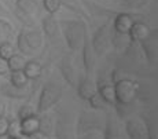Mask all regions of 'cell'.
Returning <instances> with one entry per match:
<instances>
[{
    "mask_svg": "<svg viewBox=\"0 0 158 139\" xmlns=\"http://www.w3.org/2000/svg\"><path fill=\"white\" fill-rule=\"evenodd\" d=\"M10 73V69H8V62L7 59L2 58L0 57V76H4V74Z\"/></svg>",
    "mask_w": 158,
    "mask_h": 139,
    "instance_id": "d590c367",
    "label": "cell"
},
{
    "mask_svg": "<svg viewBox=\"0 0 158 139\" xmlns=\"http://www.w3.org/2000/svg\"><path fill=\"white\" fill-rule=\"evenodd\" d=\"M124 129L128 139H148L147 127L142 117H128L124 124Z\"/></svg>",
    "mask_w": 158,
    "mask_h": 139,
    "instance_id": "8992f818",
    "label": "cell"
},
{
    "mask_svg": "<svg viewBox=\"0 0 158 139\" xmlns=\"http://www.w3.org/2000/svg\"><path fill=\"white\" fill-rule=\"evenodd\" d=\"M59 70H60V74L62 77L70 84L72 87H76L77 86V81H78V70L76 68L74 62L70 57H63L59 62Z\"/></svg>",
    "mask_w": 158,
    "mask_h": 139,
    "instance_id": "ba28073f",
    "label": "cell"
},
{
    "mask_svg": "<svg viewBox=\"0 0 158 139\" xmlns=\"http://www.w3.org/2000/svg\"><path fill=\"white\" fill-rule=\"evenodd\" d=\"M76 139H103V129H87L76 132Z\"/></svg>",
    "mask_w": 158,
    "mask_h": 139,
    "instance_id": "4316f807",
    "label": "cell"
},
{
    "mask_svg": "<svg viewBox=\"0 0 158 139\" xmlns=\"http://www.w3.org/2000/svg\"><path fill=\"white\" fill-rule=\"evenodd\" d=\"M45 139H51V138H45Z\"/></svg>",
    "mask_w": 158,
    "mask_h": 139,
    "instance_id": "60d3db41",
    "label": "cell"
},
{
    "mask_svg": "<svg viewBox=\"0 0 158 139\" xmlns=\"http://www.w3.org/2000/svg\"><path fill=\"white\" fill-rule=\"evenodd\" d=\"M15 15H17V18L21 21V22H23V25L35 26V19H33L32 15H28V14L22 13V11H18V10H15Z\"/></svg>",
    "mask_w": 158,
    "mask_h": 139,
    "instance_id": "4dcf8cb0",
    "label": "cell"
},
{
    "mask_svg": "<svg viewBox=\"0 0 158 139\" xmlns=\"http://www.w3.org/2000/svg\"><path fill=\"white\" fill-rule=\"evenodd\" d=\"M60 33L63 35L68 47L72 51H78L83 47V43L87 37V25L84 21H60L59 22Z\"/></svg>",
    "mask_w": 158,
    "mask_h": 139,
    "instance_id": "6da1fadb",
    "label": "cell"
},
{
    "mask_svg": "<svg viewBox=\"0 0 158 139\" xmlns=\"http://www.w3.org/2000/svg\"><path fill=\"white\" fill-rule=\"evenodd\" d=\"M23 36H25L26 43L33 51L39 50L43 46V32L40 29H29V31L23 32Z\"/></svg>",
    "mask_w": 158,
    "mask_h": 139,
    "instance_id": "e0dca14e",
    "label": "cell"
},
{
    "mask_svg": "<svg viewBox=\"0 0 158 139\" xmlns=\"http://www.w3.org/2000/svg\"><path fill=\"white\" fill-rule=\"evenodd\" d=\"M8 124H10V120L4 117H0V138L7 137V131H8Z\"/></svg>",
    "mask_w": 158,
    "mask_h": 139,
    "instance_id": "e575fe53",
    "label": "cell"
},
{
    "mask_svg": "<svg viewBox=\"0 0 158 139\" xmlns=\"http://www.w3.org/2000/svg\"><path fill=\"white\" fill-rule=\"evenodd\" d=\"M29 139H45V137H44V135L43 134H40V132H33V134L32 135H29V137H28Z\"/></svg>",
    "mask_w": 158,
    "mask_h": 139,
    "instance_id": "74e56055",
    "label": "cell"
},
{
    "mask_svg": "<svg viewBox=\"0 0 158 139\" xmlns=\"http://www.w3.org/2000/svg\"><path fill=\"white\" fill-rule=\"evenodd\" d=\"M103 139H128L124 125L114 113H106L103 124Z\"/></svg>",
    "mask_w": 158,
    "mask_h": 139,
    "instance_id": "5b68a950",
    "label": "cell"
},
{
    "mask_svg": "<svg viewBox=\"0 0 158 139\" xmlns=\"http://www.w3.org/2000/svg\"><path fill=\"white\" fill-rule=\"evenodd\" d=\"M39 132L43 134L45 138H52L55 132V120L54 116L48 112L41 113L39 116Z\"/></svg>",
    "mask_w": 158,
    "mask_h": 139,
    "instance_id": "7c38bea8",
    "label": "cell"
},
{
    "mask_svg": "<svg viewBox=\"0 0 158 139\" xmlns=\"http://www.w3.org/2000/svg\"><path fill=\"white\" fill-rule=\"evenodd\" d=\"M41 28H43L44 35L47 36L48 39L54 40V39H58L60 35V29H59V22L55 19V17L48 14L47 17L43 18L41 21Z\"/></svg>",
    "mask_w": 158,
    "mask_h": 139,
    "instance_id": "4fadbf2b",
    "label": "cell"
},
{
    "mask_svg": "<svg viewBox=\"0 0 158 139\" xmlns=\"http://www.w3.org/2000/svg\"><path fill=\"white\" fill-rule=\"evenodd\" d=\"M14 53V46L11 41H6V43L0 44V57L4 59H8Z\"/></svg>",
    "mask_w": 158,
    "mask_h": 139,
    "instance_id": "f546056e",
    "label": "cell"
},
{
    "mask_svg": "<svg viewBox=\"0 0 158 139\" xmlns=\"http://www.w3.org/2000/svg\"><path fill=\"white\" fill-rule=\"evenodd\" d=\"M15 8L32 17L39 11V6L36 0H15Z\"/></svg>",
    "mask_w": 158,
    "mask_h": 139,
    "instance_id": "ffe728a7",
    "label": "cell"
},
{
    "mask_svg": "<svg viewBox=\"0 0 158 139\" xmlns=\"http://www.w3.org/2000/svg\"><path fill=\"white\" fill-rule=\"evenodd\" d=\"M142 51H143L146 59L150 65H156L157 58H158V36L157 32H153L148 35L147 39H144L143 41H140Z\"/></svg>",
    "mask_w": 158,
    "mask_h": 139,
    "instance_id": "52a82bcc",
    "label": "cell"
},
{
    "mask_svg": "<svg viewBox=\"0 0 158 139\" xmlns=\"http://www.w3.org/2000/svg\"><path fill=\"white\" fill-rule=\"evenodd\" d=\"M151 33V29L147 23L140 22V21H135L131 28V31L128 33V36L131 37L132 41H136V43H140L144 39L148 37V35Z\"/></svg>",
    "mask_w": 158,
    "mask_h": 139,
    "instance_id": "5bb4252c",
    "label": "cell"
},
{
    "mask_svg": "<svg viewBox=\"0 0 158 139\" xmlns=\"http://www.w3.org/2000/svg\"><path fill=\"white\" fill-rule=\"evenodd\" d=\"M54 135H56V139H73L76 135V132H73L68 123H63V120H58L55 124V132Z\"/></svg>",
    "mask_w": 158,
    "mask_h": 139,
    "instance_id": "44dd1931",
    "label": "cell"
},
{
    "mask_svg": "<svg viewBox=\"0 0 158 139\" xmlns=\"http://www.w3.org/2000/svg\"><path fill=\"white\" fill-rule=\"evenodd\" d=\"M35 114H37L36 113V109L30 103H23L22 106H19V109H18V119L19 120L28 119V117L35 116Z\"/></svg>",
    "mask_w": 158,
    "mask_h": 139,
    "instance_id": "83f0119b",
    "label": "cell"
},
{
    "mask_svg": "<svg viewBox=\"0 0 158 139\" xmlns=\"http://www.w3.org/2000/svg\"><path fill=\"white\" fill-rule=\"evenodd\" d=\"M10 139H29V138H28V135H23V134H18V135H15V137L10 138Z\"/></svg>",
    "mask_w": 158,
    "mask_h": 139,
    "instance_id": "ab89813d",
    "label": "cell"
},
{
    "mask_svg": "<svg viewBox=\"0 0 158 139\" xmlns=\"http://www.w3.org/2000/svg\"><path fill=\"white\" fill-rule=\"evenodd\" d=\"M60 4L68 8L69 11L77 14V15L84 17V18H89V14L87 13L85 8L83 7V4H81L78 0H60Z\"/></svg>",
    "mask_w": 158,
    "mask_h": 139,
    "instance_id": "7402d4cb",
    "label": "cell"
},
{
    "mask_svg": "<svg viewBox=\"0 0 158 139\" xmlns=\"http://www.w3.org/2000/svg\"><path fill=\"white\" fill-rule=\"evenodd\" d=\"M62 88L59 86L54 83H48L43 87L39 96V102H37V107H36V113L41 114L48 112L50 109H52L58 102L62 99Z\"/></svg>",
    "mask_w": 158,
    "mask_h": 139,
    "instance_id": "3957f363",
    "label": "cell"
},
{
    "mask_svg": "<svg viewBox=\"0 0 158 139\" xmlns=\"http://www.w3.org/2000/svg\"><path fill=\"white\" fill-rule=\"evenodd\" d=\"M8 83L11 86L17 87V88H23V87L28 86L29 78L25 76L23 70H15V72H10V81Z\"/></svg>",
    "mask_w": 158,
    "mask_h": 139,
    "instance_id": "cb8c5ba5",
    "label": "cell"
},
{
    "mask_svg": "<svg viewBox=\"0 0 158 139\" xmlns=\"http://www.w3.org/2000/svg\"><path fill=\"white\" fill-rule=\"evenodd\" d=\"M0 91L4 96L11 99H25L29 96V90L26 87L23 88H17V87L11 86L10 83H4L0 86Z\"/></svg>",
    "mask_w": 158,
    "mask_h": 139,
    "instance_id": "9a60e30c",
    "label": "cell"
},
{
    "mask_svg": "<svg viewBox=\"0 0 158 139\" xmlns=\"http://www.w3.org/2000/svg\"><path fill=\"white\" fill-rule=\"evenodd\" d=\"M26 57L22 55V54H13L10 58L7 59L8 62V69L10 72H15V70H22L23 66L26 63Z\"/></svg>",
    "mask_w": 158,
    "mask_h": 139,
    "instance_id": "d4e9b609",
    "label": "cell"
},
{
    "mask_svg": "<svg viewBox=\"0 0 158 139\" xmlns=\"http://www.w3.org/2000/svg\"><path fill=\"white\" fill-rule=\"evenodd\" d=\"M133 22H135V19H133V17L131 14L118 13L113 21V29L118 35H128Z\"/></svg>",
    "mask_w": 158,
    "mask_h": 139,
    "instance_id": "8fae6325",
    "label": "cell"
},
{
    "mask_svg": "<svg viewBox=\"0 0 158 139\" xmlns=\"http://www.w3.org/2000/svg\"><path fill=\"white\" fill-rule=\"evenodd\" d=\"M19 127H21V134L23 135H32L33 132L39 131V116H30L28 119L19 120Z\"/></svg>",
    "mask_w": 158,
    "mask_h": 139,
    "instance_id": "d6986e66",
    "label": "cell"
},
{
    "mask_svg": "<svg viewBox=\"0 0 158 139\" xmlns=\"http://www.w3.org/2000/svg\"><path fill=\"white\" fill-rule=\"evenodd\" d=\"M10 17H11V14H10V11H8V8L6 7L4 4L0 3V19H8Z\"/></svg>",
    "mask_w": 158,
    "mask_h": 139,
    "instance_id": "8d00e7d4",
    "label": "cell"
},
{
    "mask_svg": "<svg viewBox=\"0 0 158 139\" xmlns=\"http://www.w3.org/2000/svg\"><path fill=\"white\" fill-rule=\"evenodd\" d=\"M81 53H83V65H84V70H85V74L88 77L92 76L94 73V68H95V59L96 55L92 50V46H91V39L85 37L83 43V47H81Z\"/></svg>",
    "mask_w": 158,
    "mask_h": 139,
    "instance_id": "30bf717a",
    "label": "cell"
},
{
    "mask_svg": "<svg viewBox=\"0 0 158 139\" xmlns=\"http://www.w3.org/2000/svg\"><path fill=\"white\" fill-rule=\"evenodd\" d=\"M150 0H124L125 6L128 8H133V10H138V8H142L143 6H146Z\"/></svg>",
    "mask_w": 158,
    "mask_h": 139,
    "instance_id": "d6a6232c",
    "label": "cell"
},
{
    "mask_svg": "<svg viewBox=\"0 0 158 139\" xmlns=\"http://www.w3.org/2000/svg\"><path fill=\"white\" fill-rule=\"evenodd\" d=\"M77 94L83 101H89L94 95L98 94V84L92 80V77H88V76H84V77H80L77 81Z\"/></svg>",
    "mask_w": 158,
    "mask_h": 139,
    "instance_id": "9c48e42d",
    "label": "cell"
},
{
    "mask_svg": "<svg viewBox=\"0 0 158 139\" xmlns=\"http://www.w3.org/2000/svg\"><path fill=\"white\" fill-rule=\"evenodd\" d=\"M17 47H18V50H19V53L25 57H30V55H33V53H35V51L29 47V44L26 43L23 32H21L19 35L17 36Z\"/></svg>",
    "mask_w": 158,
    "mask_h": 139,
    "instance_id": "484cf974",
    "label": "cell"
},
{
    "mask_svg": "<svg viewBox=\"0 0 158 139\" xmlns=\"http://www.w3.org/2000/svg\"><path fill=\"white\" fill-rule=\"evenodd\" d=\"M113 84L118 105L128 106L136 99L139 94V84L135 80H132V78H117Z\"/></svg>",
    "mask_w": 158,
    "mask_h": 139,
    "instance_id": "7a4b0ae2",
    "label": "cell"
},
{
    "mask_svg": "<svg viewBox=\"0 0 158 139\" xmlns=\"http://www.w3.org/2000/svg\"><path fill=\"white\" fill-rule=\"evenodd\" d=\"M21 134V127H19V121H10L8 124V131H7V137L8 139L15 137V135Z\"/></svg>",
    "mask_w": 158,
    "mask_h": 139,
    "instance_id": "836d02e7",
    "label": "cell"
},
{
    "mask_svg": "<svg viewBox=\"0 0 158 139\" xmlns=\"http://www.w3.org/2000/svg\"><path fill=\"white\" fill-rule=\"evenodd\" d=\"M43 6H44V10L48 14H51V15L56 14L59 11V8L62 7L60 0H43Z\"/></svg>",
    "mask_w": 158,
    "mask_h": 139,
    "instance_id": "f1b7e54d",
    "label": "cell"
},
{
    "mask_svg": "<svg viewBox=\"0 0 158 139\" xmlns=\"http://www.w3.org/2000/svg\"><path fill=\"white\" fill-rule=\"evenodd\" d=\"M14 37V26L8 19H0V44L11 41Z\"/></svg>",
    "mask_w": 158,
    "mask_h": 139,
    "instance_id": "603a6c76",
    "label": "cell"
},
{
    "mask_svg": "<svg viewBox=\"0 0 158 139\" xmlns=\"http://www.w3.org/2000/svg\"><path fill=\"white\" fill-rule=\"evenodd\" d=\"M6 116V105L3 101H0V117H4Z\"/></svg>",
    "mask_w": 158,
    "mask_h": 139,
    "instance_id": "f35d334b",
    "label": "cell"
},
{
    "mask_svg": "<svg viewBox=\"0 0 158 139\" xmlns=\"http://www.w3.org/2000/svg\"><path fill=\"white\" fill-rule=\"evenodd\" d=\"M110 44H111V26L109 23H105V25L99 26L96 29V32L94 33L91 46H92V50L96 57H103L110 48Z\"/></svg>",
    "mask_w": 158,
    "mask_h": 139,
    "instance_id": "277c9868",
    "label": "cell"
},
{
    "mask_svg": "<svg viewBox=\"0 0 158 139\" xmlns=\"http://www.w3.org/2000/svg\"><path fill=\"white\" fill-rule=\"evenodd\" d=\"M98 94L103 99V102L111 106L117 105V98H115V91H114V84L113 83H103L98 86Z\"/></svg>",
    "mask_w": 158,
    "mask_h": 139,
    "instance_id": "2e32d148",
    "label": "cell"
},
{
    "mask_svg": "<svg viewBox=\"0 0 158 139\" xmlns=\"http://www.w3.org/2000/svg\"><path fill=\"white\" fill-rule=\"evenodd\" d=\"M88 103H89V106L92 109H95V110H98V109H103L105 107V102H103V99L99 96V94H96V95H94L92 98L88 101Z\"/></svg>",
    "mask_w": 158,
    "mask_h": 139,
    "instance_id": "1f68e13d",
    "label": "cell"
},
{
    "mask_svg": "<svg viewBox=\"0 0 158 139\" xmlns=\"http://www.w3.org/2000/svg\"><path fill=\"white\" fill-rule=\"evenodd\" d=\"M22 70L29 80H36V78H39L43 74V66L36 59H30V61H26Z\"/></svg>",
    "mask_w": 158,
    "mask_h": 139,
    "instance_id": "ac0fdd59",
    "label": "cell"
}]
</instances>
